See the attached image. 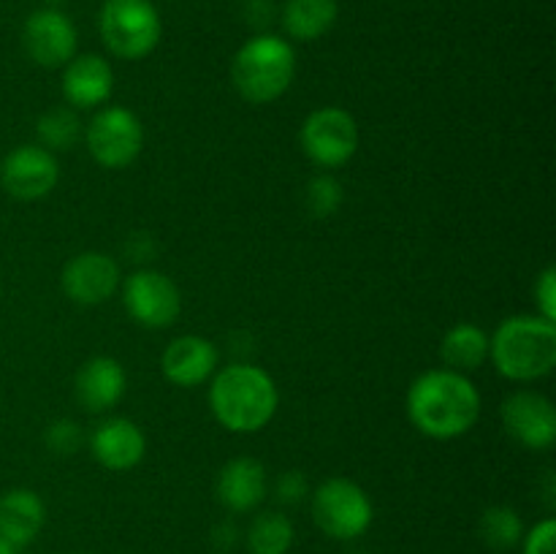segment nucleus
I'll list each match as a JSON object with an SVG mask.
<instances>
[{
    "instance_id": "f257e3e1",
    "label": "nucleus",
    "mask_w": 556,
    "mask_h": 554,
    "mask_svg": "<svg viewBox=\"0 0 556 554\" xmlns=\"http://www.w3.org/2000/svg\"><path fill=\"white\" fill-rule=\"evenodd\" d=\"M407 416L427 438H462L481 416V394L467 375L454 369H429L407 389Z\"/></svg>"
},
{
    "instance_id": "f03ea898",
    "label": "nucleus",
    "mask_w": 556,
    "mask_h": 554,
    "mask_svg": "<svg viewBox=\"0 0 556 554\" xmlns=\"http://www.w3.org/2000/svg\"><path fill=\"white\" fill-rule=\"evenodd\" d=\"M277 405L280 394L275 380L255 364H228L212 378L210 407L217 421L231 432H258L275 418Z\"/></svg>"
},
{
    "instance_id": "7ed1b4c3",
    "label": "nucleus",
    "mask_w": 556,
    "mask_h": 554,
    "mask_svg": "<svg viewBox=\"0 0 556 554\" xmlns=\"http://www.w3.org/2000/svg\"><path fill=\"white\" fill-rule=\"evenodd\" d=\"M489 356L516 383L546 378L556 367V324L543 315H514L489 337Z\"/></svg>"
},
{
    "instance_id": "20e7f679",
    "label": "nucleus",
    "mask_w": 556,
    "mask_h": 554,
    "mask_svg": "<svg viewBox=\"0 0 556 554\" xmlns=\"http://www.w3.org/2000/svg\"><path fill=\"white\" fill-rule=\"evenodd\" d=\"M296 76V52L280 36H255L231 60V81L248 103H271Z\"/></svg>"
},
{
    "instance_id": "39448f33",
    "label": "nucleus",
    "mask_w": 556,
    "mask_h": 554,
    "mask_svg": "<svg viewBox=\"0 0 556 554\" xmlns=\"http://www.w3.org/2000/svg\"><path fill=\"white\" fill-rule=\"evenodd\" d=\"M103 43L119 60H141L161 41V16L150 0H106L98 16Z\"/></svg>"
},
{
    "instance_id": "423d86ee",
    "label": "nucleus",
    "mask_w": 556,
    "mask_h": 554,
    "mask_svg": "<svg viewBox=\"0 0 556 554\" xmlns=\"http://www.w3.org/2000/svg\"><path fill=\"white\" fill-rule=\"evenodd\" d=\"M372 500L351 478H329L313 494V519L320 532L337 541H353L372 525Z\"/></svg>"
},
{
    "instance_id": "0eeeda50",
    "label": "nucleus",
    "mask_w": 556,
    "mask_h": 554,
    "mask_svg": "<svg viewBox=\"0 0 556 554\" xmlns=\"http://www.w3.org/2000/svg\"><path fill=\"white\" fill-rule=\"evenodd\" d=\"M302 150L315 166L337 168L345 166L358 150V123L351 112L340 106H324L315 109L307 119L302 123Z\"/></svg>"
},
{
    "instance_id": "6e6552de",
    "label": "nucleus",
    "mask_w": 556,
    "mask_h": 554,
    "mask_svg": "<svg viewBox=\"0 0 556 554\" xmlns=\"http://www.w3.org/2000/svg\"><path fill=\"white\" fill-rule=\"evenodd\" d=\"M85 141L98 166L125 168L144 147V128L130 109L106 106L87 125Z\"/></svg>"
},
{
    "instance_id": "1a4fd4ad",
    "label": "nucleus",
    "mask_w": 556,
    "mask_h": 554,
    "mask_svg": "<svg viewBox=\"0 0 556 554\" xmlns=\"http://www.w3.org/2000/svg\"><path fill=\"white\" fill-rule=\"evenodd\" d=\"M123 302L130 318L144 329H166L182 310L177 282L155 269L134 272L123 286Z\"/></svg>"
},
{
    "instance_id": "9d476101",
    "label": "nucleus",
    "mask_w": 556,
    "mask_h": 554,
    "mask_svg": "<svg viewBox=\"0 0 556 554\" xmlns=\"http://www.w3.org/2000/svg\"><path fill=\"white\" fill-rule=\"evenodd\" d=\"M60 179V166L54 152L41 144H20L0 163V185L5 193L20 201H36L52 193Z\"/></svg>"
},
{
    "instance_id": "9b49d317",
    "label": "nucleus",
    "mask_w": 556,
    "mask_h": 554,
    "mask_svg": "<svg viewBox=\"0 0 556 554\" xmlns=\"http://www.w3.org/2000/svg\"><path fill=\"white\" fill-rule=\"evenodd\" d=\"M503 427L516 443L532 451L552 449L556 440V411L548 396L541 391L521 389L514 391L508 400L503 402Z\"/></svg>"
},
{
    "instance_id": "f8f14e48",
    "label": "nucleus",
    "mask_w": 556,
    "mask_h": 554,
    "mask_svg": "<svg viewBox=\"0 0 556 554\" xmlns=\"http://www.w3.org/2000/svg\"><path fill=\"white\" fill-rule=\"evenodd\" d=\"M22 43L33 63L60 68L76 54V27L60 9L33 11L22 30Z\"/></svg>"
},
{
    "instance_id": "ddd939ff",
    "label": "nucleus",
    "mask_w": 556,
    "mask_h": 554,
    "mask_svg": "<svg viewBox=\"0 0 556 554\" xmlns=\"http://www.w3.org/2000/svg\"><path fill=\"white\" fill-rule=\"evenodd\" d=\"M119 288V264L106 253L87 250L74 255L63 269V291L76 304H103Z\"/></svg>"
},
{
    "instance_id": "4468645a",
    "label": "nucleus",
    "mask_w": 556,
    "mask_h": 554,
    "mask_svg": "<svg viewBox=\"0 0 556 554\" xmlns=\"http://www.w3.org/2000/svg\"><path fill=\"white\" fill-rule=\"evenodd\" d=\"M92 459L112 473L134 470L147 454V438L139 424L114 416L98 424L90 435Z\"/></svg>"
},
{
    "instance_id": "2eb2a0df",
    "label": "nucleus",
    "mask_w": 556,
    "mask_h": 554,
    "mask_svg": "<svg viewBox=\"0 0 556 554\" xmlns=\"http://www.w3.org/2000/svg\"><path fill=\"white\" fill-rule=\"evenodd\" d=\"M161 369L166 380L179 389H193L206 383L217 369V348L201 335L174 337L161 356Z\"/></svg>"
},
{
    "instance_id": "dca6fc26",
    "label": "nucleus",
    "mask_w": 556,
    "mask_h": 554,
    "mask_svg": "<svg viewBox=\"0 0 556 554\" xmlns=\"http://www.w3.org/2000/svg\"><path fill=\"white\" fill-rule=\"evenodd\" d=\"M125 369L112 356H92L76 369L74 396L87 413H106L123 400L125 394Z\"/></svg>"
},
{
    "instance_id": "f3484780",
    "label": "nucleus",
    "mask_w": 556,
    "mask_h": 554,
    "mask_svg": "<svg viewBox=\"0 0 556 554\" xmlns=\"http://www.w3.org/2000/svg\"><path fill=\"white\" fill-rule=\"evenodd\" d=\"M112 65L101 54H74L63 71V96L71 106L92 109L112 96Z\"/></svg>"
},
{
    "instance_id": "a211bd4d",
    "label": "nucleus",
    "mask_w": 556,
    "mask_h": 554,
    "mask_svg": "<svg viewBox=\"0 0 556 554\" xmlns=\"http://www.w3.org/2000/svg\"><path fill=\"white\" fill-rule=\"evenodd\" d=\"M266 489H269L266 470L253 456H237V459L226 462L217 476V500L233 514H244V511L261 505Z\"/></svg>"
},
{
    "instance_id": "6ab92c4d",
    "label": "nucleus",
    "mask_w": 556,
    "mask_h": 554,
    "mask_svg": "<svg viewBox=\"0 0 556 554\" xmlns=\"http://www.w3.org/2000/svg\"><path fill=\"white\" fill-rule=\"evenodd\" d=\"M47 508L33 489H11L0 498V541L11 549H25L41 532Z\"/></svg>"
},
{
    "instance_id": "aec40b11",
    "label": "nucleus",
    "mask_w": 556,
    "mask_h": 554,
    "mask_svg": "<svg viewBox=\"0 0 556 554\" xmlns=\"http://www.w3.org/2000/svg\"><path fill=\"white\" fill-rule=\"evenodd\" d=\"M440 358L445 362V369L454 373H472V369L483 367L489 358V335L476 324H462L451 326L445 331L443 342H440Z\"/></svg>"
},
{
    "instance_id": "412c9836",
    "label": "nucleus",
    "mask_w": 556,
    "mask_h": 554,
    "mask_svg": "<svg viewBox=\"0 0 556 554\" xmlns=\"http://www.w3.org/2000/svg\"><path fill=\"white\" fill-rule=\"evenodd\" d=\"M337 16V0H288L282 9V27L296 41H315L334 27Z\"/></svg>"
},
{
    "instance_id": "4be33fe9",
    "label": "nucleus",
    "mask_w": 556,
    "mask_h": 554,
    "mask_svg": "<svg viewBox=\"0 0 556 554\" xmlns=\"http://www.w3.org/2000/svg\"><path fill=\"white\" fill-rule=\"evenodd\" d=\"M293 546V521L280 511H264L248 530L250 554H288Z\"/></svg>"
},
{
    "instance_id": "5701e85b",
    "label": "nucleus",
    "mask_w": 556,
    "mask_h": 554,
    "mask_svg": "<svg viewBox=\"0 0 556 554\" xmlns=\"http://www.w3.org/2000/svg\"><path fill=\"white\" fill-rule=\"evenodd\" d=\"M478 536H481L483 546H489L492 552H508L525 538V525L510 505H492L481 514Z\"/></svg>"
},
{
    "instance_id": "b1692460",
    "label": "nucleus",
    "mask_w": 556,
    "mask_h": 554,
    "mask_svg": "<svg viewBox=\"0 0 556 554\" xmlns=\"http://www.w3.org/2000/svg\"><path fill=\"white\" fill-rule=\"evenodd\" d=\"M38 141L49 152H68L81 139L79 114L68 106H54L41 114L36 125Z\"/></svg>"
},
{
    "instance_id": "393cba45",
    "label": "nucleus",
    "mask_w": 556,
    "mask_h": 554,
    "mask_svg": "<svg viewBox=\"0 0 556 554\" xmlns=\"http://www.w3.org/2000/svg\"><path fill=\"white\" fill-rule=\"evenodd\" d=\"M304 204L313 217H329L340 210L342 204V185L329 174H318L309 179L307 193H304Z\"/></svg>"
},
{
    "instance_id": "a878e982",
    "label": "nucleus",
    "mask_w": 556,
    "mask_h": 554,
    "mask_svg": "<svg viewBox=\"0 0 556 554\" xmlns=\"http://www.w3.org/2000/svg\"><path fill=\"white\" fill-rule=\"evenodd\" d=\"M81 445V427L71 418L49 424L47 429V449L58 456H71Z\"/></svg>"
},
{
    "instance_id": "bb28decb",
    "label": "nucleus",
    "mask_w": 556,
    "mask_h": 554,
    "mask_svg": "<svg viewBox=\"0 0 556 554\" xmlns=\"http://www.w3.org/2000/svg\"><path fill=\"white\" fill-rule=\"evenodd\" d=\"M525 554H556V521L548 519L538 521L525 536Z\"/></svg>"
},
{
    "instance_id": "cd10ccee",
    "label": "nucleus",
    "mask_w": 556,
    "mask_h": 554,
    "mask_svg": "<svg viewBox=\"0 0 556 554\" xmlns=\"http://www.w3.org/2000/svg\"><path fill=\"white\" fill-rule=\"evenodd\" d=\"M535 302H538V315H543L546 320H556V269L546 266L541 272L535 282Z\"/></svg>"
},
{
    "instance_id": "c85d7f7f",
    "label": "nucleus",
    "mask_w": 556,
    "mask_h": 554,
    "mask_svg": "<svg viewBox=\"0 0 556 554\" xmlns=\"http://www.w3.org/2000/svg\"><path fill=\"white\" fill-rule=\"evenodd\" d=\"M307 492H309V487H307V478H304V473L288 470L277 478V498H280L282 503H302L304 494Z\"/></svg>"
},
{
    "instance_id": "c756f323",
    "label": "nucleus",
    "mask_w": 556,
    "mask_h": 554,
    "mask_svg": "<svg viewBox=\"0 0 556 554\" xmlns=\"http://www.w3.org/2000/svg\"><path fill=\"white\" fill-rule=\"evenodd\" d=\"M0 554H16V552H14V549L9 546V543H3V541H0Z\"/></svg>"
},
{
    "instance_id": "7c9ffc66",
    "label": "nucleus",
    "mask_w": 556,
    "mask_h": 554,
    "mask_svg": "<svg viewBox=\"0 0 556 554\" xmlns=\"http://www.w3.org/2000/svg\"><path fill=\"white\" fill-rule=\"evenodd\" d=\"M47 3H49V9H58V5L65 3V0H47Z\"/></svg>"
}]
</instances>
